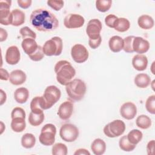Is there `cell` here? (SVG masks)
Masks as SVG:
<instances>
[{
  "instance_id": "cell-1",
  "label": "cell",
  "mask_w": 155,
  "mask_h": 155,
  "mask_svg": "<svg viewBox=\"0 0 155 155\" xmlns=\"http://www.w3.org/2000/svg\"><path fill=\"white\" fill-rule=\"evenodd\" d=\"M30 21L35 29L41 31H53L59 26V21L55 15L43 8L33 10L31 13Z\"/></svg>"
},
{
  "instance_id": "cell-2",
  "label": "cell",
  "mask_w": 155,
  "mask_h": 155,
  "mask_svg": "<svg viewBox=\"0 0 155 155\" xmlns=\"http://www.w3.org/2000/svg\"><path fill=\"white\" fill-rule=\"evenodd\" d=\"M54 72L56 74L57 81L62 85L69 83L76 74V70L72 65L67 61H58L54 66Z\"/></svg>"
},
{
  "instance_id": "cell-3",
  "label": "cell",
  "mask_w": 155,
  "mask_h": 155,
  "mask_svg": "<svg viewBox=\"0 0 155 155\" xmlns=\"http://www.w3.org/2000/svg\"><path fill=\"white\" fill-rule=\"evenodd\" d=\"M67 94L69 98L74 101H79L83 99L86 93V84L80 79L71 80L65 85Z\"/></svg>"
},
{
  "instance_id": "cell-4",
  "label": "cell",
  "mask_w": 155,
  "mask_h": 155,
  "mask_svg": "<svg viewBox=\"0 0 155 155\" xmlns=\"http://www.w3.org/2000/svg\"><path fill=\"white\" fill-rule=\"evenodd\" d=\"M61 96V91L56 86H48L45 89L43 96H41V104L42 110L50 108L59 100Z\"/></svg>"
},
{
  "instance_id": "cell-5",
  "label": "cell",
  "mask_w": 155,
  "mask_h": 155,
  "mask_svg": "<svg viewBox=\"0 0 155 155\" xmlns=\"http://www.w3.org/2000/svg\"><path fill=\"white\" fill-rule=\"evenodd\" d=\"M63 48L62 40L60 37L54 36L47 41L42 47V50L46 56H59Z\"/></svg>"
},
{
  "instance_id": "cell-6",
  "label": "cell",
  "mask_w": 155,
  "mask_h": 155,
  "mask_svg": "<svg viewBox=\"0 0 155 155\" xmlns=\"http://www.w3.org/2000/svg\"><path fill=\"white\" fill-rule=\"evenodd\" d=\"M56 133V128L53 124H45L42 128L39 137L40 143L45 146L52 145L55 141Z\"/></svg>"
},
{
  "instance_id": "cell-7",
  "label": "cell",
  "mask_w": 155,
  "mask_h": 155,
  "mask_svg": "<svg viewBox=\"0 0 155 155\" xmlns=\"http://www.w3.org/2000/svg\"><path fill=\"white\" fill-rule=\"evenodd\" d=\"M125 130V123L119 119L114 120L107 124L104 128V134L109 137L121 136Z\"/></svg>"
},
{
  "instance_id": "cell-8",
  "label": "cell",
  "mask_w": 155,
  "mask_h": 155,
  "mask_svg": "<svg viewBox=\"0 0 155 155\" xmlns=\"http://www.w3.org/2000/svg\"><path fill=\"white\" fill-rule=\"evenodd\" d=\"M59 136L61 139L67 142H72L79 136V130L71 124H64L60 128Z\"/></svg>"
},
{
  "instance_id": "cell-9",
  "label": "cell",
  "mask_w": 155,
  "mask_h": 155,
  "mask_svg": "<svg viewBox=\"0 0 155 155\" xmlns=\"http://www.w3.org/2000/svg\"><path fill=\"white\" fill-rule=\"evenodd\" d=\"M71 56L77 63L81 64L85 62L88 58V51L86 47L82 44L74 45L71 50Z\"/></svg>"
},
{
  "instance_id": "cell-10",
  "label": "cell",
  "mask_w": 155,
  "mask_h": 155,
  "mask_svg": "<svg viewBox=\"0 0 155 155\" xmlns=\"http://www.w3.org/2000/svg\"><path fill=\"white\" fill-rule=\"evenodd\" d=\"M11 1L1 0L0 1V23L4 25L12 24V12H10Z\"/></svg>"
},
{
  "instance_id": "cell-11",
  "label": "cell",
  "mask_w": 155,
  "mask_h": 155,
  "mask_svg": "<svg viewBox=\"0 0 155 155\" xmlns=\"http://www.w3.org/2000/svg\"><path fill=\"white\" fill-rule=\"evenodd\" d=\"M102 28V23L99 19H93L89 21L86 28V33L89 39H96L101 37L100 33Z\"/></svg>"
},
{
  "instance_id": "cell-12",
  "label": "cell",
  "mask_w": 155,
  "mask_h": 155,
  "mask_svg": "<svg viewBox=\"0 0 155 155\" xmlns=\"http://www.w3.org/2000/svg\"><path fill=\"white\" fill-rule=\"evenodd\" d=\"M85 22L84 17L79 14L70 13L67 15L64 20V24L67 28H77L83 26Z\"/></svg>"
},
{
  "instance_id": "cell-13",
  "label": "cell",
  "mask_w": 155,
  "mask_h": 155,
  "mask_svg": "<svg viewBox=\"0 0 155 155\" xmlns=\"http://www.w3.org/2000/svg\"><path fill=\"white\" fill-rule=\"evenodd\" d=\"M120 114L123 118L127 120L133 119L137 114V107L131 102H125L120 108Z\"/></svg>"
},
{
  "instance_id": "cell-14",
  "label": "cell",
  "mask_w": 155,
  "mask_h": 155,
  "mask_svg": "<svg viewBox=\"0 0 155 155\" xmlns=\"http://www.w3.org/2000/svg\"><path fill=\"white\" fill-rule=\"evenodd\" d=\"M20 51L16 45L9 47L5 53V61L10 65L17 64L20 60Z\"/></svg>"
},
{
  "instance_id": "cell-15",
  "label": "cell",
  "mask_w": 155,
  "mask_h": 155,
  "mask_svg": "<svg viewBox=\"0 0 155 155\" xmlns=\"http://www.w3.org/2000/svg\"><path fill=\"white\" fill-rule=\"evenodd\" d=\"M134 52L142 54L146 53L150 48L149 42L142 37H134L133 42Z\"/></svg>"
},
{
  "instance_id": "cell-16",
  "label": "cell",
  "mask_w": 155,
  "mask_h": 155,
  "mask_svg": "<svg viewBox=\"0 0 155 155\" xmlns=\"http://www.w3.org/2000/svg\"><path fill=\"white\" fill-rule=\"evenodd\" d=\"M73 111V104L71 102L66 101L62 103L58 109V114L62 120L68 119Z\"/></svg>"
},
{
  "instance_id": "cell-17",
  "label": "cell",
  "mask_w": 155,
  "mask_h": 155,
  "mask_svg": "<svg viewBox=\"0 0 155 155\" xmlns=\"http://www.w3.org/2000/svg\"><path fill=\"white\" fill-rule=\"evenodd\" d=\"M26 74L21 70H15L10 74L9 81L11 84L15 85H21L26 81Z\"/></svg>"
},
{
  "instance_id": "cell-18",
  "label": "cell",
  "mask_w": 155,
  "mask_h": 155,
  "mask_svg": "<svg viewBox=\"0 0 155 155\" xmlns=\"http://www.w3.org/2000/svg\"><path fill=\"white\" fill-rule=\"evenodd\" d=\"M132 65L136 70L143 71L147 67L148 59L143 54H136L133 58Z\"/></svg>"
},
{
  "instance_id": "cell-19",
  "label": "cell",
  "mask_w": 155,
  "mask_h": 155,
  "mask_svg": "<svg viewBox=\"0 0 155 155\" xmlns=\"http://www.w3.org/2000/svg\"><path fill=\"white\" fill-rule=\"evenodd\" d=\"M21 46L24 51L28 56L33 54L38 47L37 42L33 38H25L23 39Z\"/></svg>"
},
{
  "instance_id": "cell-20",
  "label": "cell",
  "mask_w": 155,
  "mask_h": 155,
  "mask_svg": "<svg viewBox=\"0 0 155 155\" xmlns=\"http://www.w3.org/2000/svg\"><path fill=\"white\" fill-rule=\"evenodd\" d=\"M108 45L113 52H119L123 49L124 39L119 36H113L110 39Z\"/></svg>"
},
{
  "instance_id": "cell-21",
  "label": "cell",
  "mask_w": 155,
  "mask_h": 155,
  "mask_svg": "<svg viewBox=\"0 0 155 155\" xmlns=\"http://www.w3.org/2000/svg\"><path fill=\"white\" fill-rule=\"evenodd\" d=\"M91 149L95 155H102L105 152L106 143L101 139H96L91 145Z\"/></svg>"
},
{
  "instance_id": "cell-22",
  "label": "cell",
  "mask_w": 155,
  "mask_h": 155,
  "mask_svg": "<svg viewBox=\"0 0 155 155\" xmlns=\"http://www.w3.org/2000/svg\"><path fill=\"white\" fill-rule=\"evenodd\" d=\"M12 24L13 26H19L25 22V14L19 9L16 8L12 12Z\"/></svg>"
},
{
  "instance_id": "cell-23",
  "label": "cell",
  "mask_w": 155,
  "mask_h": 155,
  "mask_svg": "<svg viewBox=\"0 0 155 155\" xmlns=\"http://www.w3.org/2000/svg\"><path fill=\"white\" fill-rule=\"evenodd\" d=\"M137 24L141 28L148 30L153 27L154 22L152 17L147 15H143L139 17Z\"/></svg>"
},
{
  "instance_id": "cell-24",
  "label": "cell",
  "mask_w": 155,
  "mask_h": 155,
  "mask_svg": "<svg viewBox=\"0 0 155 155\" xmlns=\"http://www.w3.org/2000/svg\"><path fill=\"white\" fill-rule=\"evenodd\" d=\"M29 97L28 90L24 87L17 88L14 93V98L15 101L19 104H24L27 102Z\"/></svg>"
},
{
  "instance_id": "cell-25",
  "label": "cell",
  "mask_w": 155,
  "mask_h": 155,
  "mask_svg": "<svg viewBox=\"0 0 155 155\" xmlns=\"http://www.w3.org/2000/svg\"><path fill=\"white\" fill-rule=\"evenodd\" d=\"M151 83V78L145 73H139L134 78V84L136 85L141 88H147Z\"/></svg>"
},
{
  "instance_id": "cell-26",
  "label": "cell",
  "mask_w": 155,
  "mask_h": 155,
  "mask_svg": "<svg viewBox=\"0 0 155 155\" xmlns=\"http://www.w3.org/2000/svg\"><path fill=\"white\" fill-rule=\"evenodd\" d=\"M44 120V114L43 111L36 112L31 111L28 116V122L32 126L36 127L41 125Z\"/></svg>"
},
{
  "instance_id": "cell-27",
  "label": "cell",
  "mask_w": 155,
  "mask_h": 155,
  "mask_svg": "<svg viewBox=\"0 0 155 155\" xmlns=\"http://www.w3.org/2000/svg\"><path fill=\"white\" fill-rule=\"evenodd\" d=\"M11 128L13 131L16 133H20L23 131L26 127L25 119L22 117H15L12 119L11 124Z\"/></svg>"
},
{
  "instance_id": "cell-28",
  "label": "cell",
  "mask_w": 155,
  "mask_h": 155,
  "mask_svg": "<svg viewBox=\"0 0 155 155\" xmlns=\"http://www.w3.org/2000/svg\"><path fill=\"white\" fill-rule=\"evenodd\" d=\"M36 143L35 136L31 133L24 134L21 138V145L25 148H31L33 147Z\"/></svg>"
},
{
  "instance_id": "cell-29",
  "label": "cell",
  "mask_w": 155,
  "mask_h": 155,
  "mask_svg": "<svg viewBox=\"0 0 155 155\" xmlns=\"http://www.w3.org/2000/svg\"><path fill=\"white\" fill-rule=\"evenodd\" d=\"M127 136L128 141L131 143L136 145L142 140L143 134L140 130L134 129L130 131L127 135Z\"/></svg>"
},
{
  "instance_id": "cell-30",
  "label": "cell",
  "mask_w": 155,
  "mask_h": 155,
  "mask_svg": "<svg viewBox=\"0 0 155 155\" xmlns=\"http://www.w3.org/2000/svg\"><path fill=\"white\" fill-rule=\"evenodd\" d=\"M130 27V21L124 18H118L115 23L114 28L119 32H125Z\"/></svg>"
},
{
  "instance_id": "cell-31",
  "label": "cell",
  "mask_w": 155,
  "mask_h": 155,
  "mask_svg": "<svg viewBox=\"0 0 155 155\" xmlns=\"http://www.w3.org/2000/svg\"><path fill=\"white\" fill-rule=\"evenodd\" d=\"M136 124L141 129H148L151 125V120L148 116L142 114L137 117Z\"/></svg>"
},
{
  "instance_id": "cell-32",
  "label": "cell",
  "mask_w": 155,
  "mask_h": 155,
  "mask_svg": "<svg viewBox=\"0 0 155 155\" xmlns=\"http://www.w3.org/2000/svg\"><path fill=\"white\" fill-rule=\"evenodd\" d=\"M119 145L120 148L124 151H131L136 148V145L131 143L128 139L127 135L123 136L119 139Z\"/></svg>"
},
{
  "instance_id": "cell-33",
  "label": "cell",
  "mask_w": 155,
  "mask_h": 155,
  "mask_svg": "<svg viewBox=\"0 0 155 155\" xmlns=\"http://www.w3.org/2000/svg\"><path fill=\"white\" fill-rule=\"evenodd\" d=\"M112 1L111 0H98L96 1V7L101 12H107L111 7Z\"/></svg>"
},
{
  "instance_id": "cell-34",
  "label": "cell",
  "mask_w": 155,
  "mask_h": 155,
  "mask_svg": "<svg viewBox=\"0 0 155 155\" xmlns=\"http://www.w3.org/2000/svg\"><path fill=\"white\" fill-rule=\"evenodd\" d=\"M52 154L53 155H66L67 147L62 143H55L52 147Z\"/></svg>"
},
{
  "instance_id": "cell-35",
  "label": "cell",
  "mask_w": 155,
  "mask_h": 155,
  "mask_svg": "<svg viewBox=\"0 0 155 155\" xmlns=\"http://www.w3.org/2000/svg\"><path fill=\"white\" fill-rule=\"evenodd\" d=\"M135 36H128L124 39V47L123 50L126 53H133L134 50L133 48V42Z\"/></svg>"
},
{
  "instance_id": "cell-36",
  "label": "cell",
  "mask_w": 155,
  "mask_h": 155,
  "mask_svg": "<svg viewBox=\"0 0 155 155\" xmlns=\"http://www.w3.org/2000/svg\"><path fill=\"white\" fill-rule=\"evenodd\" d=\"M30 109L31 111L41 112L43 111L41 104V96L35 97L31 101L30 103Z\"/></svg>"
},
{
  "instance_id": "cell-37",
  "label": "cell",
  "mask_w": 155,
  "mask_h": 155,
  "mask_svg": "<svg viewBox=\"0 0 155 155\" xmlns=\"http://www.w3.org/2000/svg\"><path fill=\"white\" fill-rule=\"evenodd\" d=\"M19 32L23 39L25 38H33L35 39L36 38V35L35 32H34L33 30H31L29 27L27 26L21 28L20 29Z\"/></svg>"
},
{
  "instance_id": "cell-38",
  "label": "cell",
  "mask_w": 155,
  "mask_h": 155,
  "mask_svg": "<svg viewBox=\"0 0 155 155\" xmlns=\"http://www.w3.org/2000/svg\"><path fill=\"white\" fill-rule=\"evenodd\" d=\"M147 110L151 114H155V95L149 96L145 102Z\"/></svg>"
},
{
  "instance_id": "cell-39",
  "label": "cell",
  "mask_w": 155,
  "mask_h": 155,
  "mask_svg": "<svg viewBox=\"0 0 155 155\" xmlns=\"http://www.w3.org/2000/svg\"><path fill=\"white\" fill-rule=\"evenodd\" d=\"M30 59L33 61H39L44 58V53L42 50V47L41 45H38L37 50L28 56Z\"/></svg>"
},
{
  "instance_id": "cell-40",
  "label": "cell",
  "mask_w": 155,
  "mask_h": 155,
  "mask_svg": "<svg viewBox=\"0 0 155 155\" xmlns=\"http://www.w3.org/2000/svg\"><path fill=\"white\" fill-rule=\"evenodd\" d=\"M48 6L56 11L60 10L64 7V1H54V0H49L47 2Z\"/></svg>"
},
{
  "instance_id": "cell-41",
  "label": "cell",
  "mask_w": 155,
  "mask_h": 155,
  "mask_svg": "<svg viewBox=\"0 0 155 155\" xmlns=\"http://www.w3.org/2000/svg\"><path fill=\"white\" fill-rule=\"evenodd\" d=\"M12 119L15 117H22L25 118V113L24 109L21 107H15L13 109L11 113Z\"/></svg>"
},
{
  "instance_id": "cell-42",
  "label": "cell",
  "mask_w": 155,
  "mask_h": 155,
  "mask_svg": "<svg viewBox=\"0 0 155 155\" xmlns=\"http://www.w3.org/2000/svg\"><path fill=\"white\" fill-rule=\"evenodd\" d=\"M117 19H118V18L116 16H115L114 15H112V14H110V15H107L105 17V22L106 25L108 27L114 28L115 23H116Z\"/></svg>"
},
{
  "instance_id": "cell-43",
  "label": "cell",
  "mask_w": 155,
  "mask_h": 155,
  "mask_svg": "<svg viewBox=\"0 0 155 155\" xmlns=\"http://www.w3.org/2000/svg\"><path fill=\"white\" fill-rule=\"evenodd\" d=\"M101 41H102L101 36L99 37L97 39H89L88 44H89L90 47L91 48L96 49L100 45V44L101 43Z\"/></svg>"
},
{
  "instance_id": "cell-44",
  "label": "cell",
  "mask_w": 155,
  "mask_h": 155,
  "mask_svg": "<svg viewBox=\"0 0 155 155\" xmlns=\"http://www.w3.org/2000/svg\"><path fill=\"white\" fill-rule=\"evenodd\" d=\"M17 2L20 7L26 9L31 5L32 1L31 0H18Z\"/></svg>"
},
{
  "instance_id": "cell-45",
  "label": "cell",
  "mask_w": 155,
  "mask_h": 155,
  "mask_svg": "<svg viewBox=\"0 0 155 155\" xmlns=\"http://www.w3.org/2000/svg\"><path fill=\"white\" fill-rule=\"evenodd\" d=\"M10 78V74L8 72L2 68H0V79L1 80H4V81H7Z\"/></svg>"
},
{
  "instance_id": "cell-46",
  "label": "cell",
  "mask_w": 155,
  "mask_h": 155,
  "mask_svg": "<svg viewBox=\"0 0 155 155\" xmlns=\"http://www.w3.org/2000/svg\"><path fill=\"white\" fill-rule=\"evenodd\" d=\"M154 140H150L147 146V151L148 154H154Z\"/></svg>"
},
{
  "instance_id": "cell-47",
  "label": "cell",
  "mask_w": 155,
  "mask_h": 155,
  "mask_svg": "<svg viewBox=\"0 0 155 155\" xmlns=\"http://www.w3.org/2000/svg\"><path fill=\"white\" fill-rule=\"evenodd\" d=\"M8 34L5 30L2 28H0V41L2 42L6 40Z\"/></svg>"
},
{
  "instance_id": "cell-48",
  "label": "cell",
  "mask_w": 155,
  "mask_h": 155,
  "mask_svg": "<svg viewBox=\"0 0 155 155\" xmlns=\"http://www.w3.org/2000/svg\"><path fill=\"white\" fill-rule=\"evenodd\" d=\"M74 155H78V154H85V155H90V153L86 149H84V148H80V149H78L74 153Z\"/></svg>"
},
{
  "instance_id": "cell-49",
  "label": "cell",
  "mask_w": 155,
  "mask_h": 155,
  "mask_svg": "<svg viewBox=\"0 0 155 155\" xmlns=\"http://www.w3.org/2000/svg\"><path fill=\"white\" fill-rule=\"evenodd\" d=\"M0 93H1V102H0V105H2L6 101V98H7V96L5 93L2 90H0Z\"/></svg>"
}]
</instances>
